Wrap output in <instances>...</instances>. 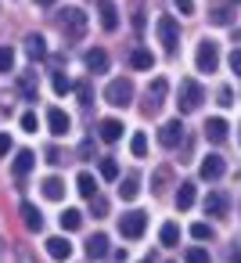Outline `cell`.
I'll list each match as a JSON object with an SVG mask.
<instances>
[{
  "instance_id": "cell-3",
  "label": "cell",
  "mask_w": 241,
  "mask_h": 263,
  "mask_svg": "<svg viewBox=\"0 0 241 263\" xmlns=\"http://www.w3.org/2000/svg\"><path fill=\"white\" fill-rule=\"evenodd\" d=\"M105 101H108L112 108H130V105H133V80H126V76L112 80V83L105 87Z\"/></svg>"
},
{
  "instance_id": "cell-50",
  "label": "cell",
  "mask_w": 241,
  "mask_h": 263,
  "mask_svg": "<svg viewBox=\"0 0 241 263\" xmlns=\"http://www.w3.org/2000/svg\"><path fill=\"white\" fill-rule=\"evenodd\" d=\"M237 4H241V0H237Z\"/></svg>"
},
{
  "instance_id": "cell-24",
  "label": "cell",
  "mask_w": 241,
  "mask_h": 263,
  "mask_svg": "<svg viewBox=\"0 0 241 263\" xmlns=\"http://www.w3.org/2000/svg\"><path fill=\"white\" fill-rule=\"evenodd\" d=\"M119 195H123V202H133V198L140 195V177H137V173H126V177L119 180Z\"/></svg>"
},
{
  "instance_id": "cell-48",
  "label": "cell",
  "mask_w": 241,
  "mask_h": 263,
  "mask_svg": "<svg viewBox=\"0 0 241 263\" xmlns=\"http://www.w3.org/2000/svg\"><path fill=\"white\" fill-rule=\"evenodd\" d=\"M234 259H237V263H241V249H237V252H234Z\"/></svg>"
},
{
  "instance_id": "cell-17",
  "label": "cell",
  "mask_w": 241,
  "mask_h": 263,
  "mask_svg": "<svg viewBox=\"0 0 241 263\" xmlns=\"http://www.w3.org/2000/svg\"><path fill=\"white\" fill-rule=\"evenodd\" d=\"M97 137H101L105 144H115V141L123 137V123H119V119H101V123H97Z\"/></svg>"
},
{
  "instance_id": "cell-11",
  "label": "cell",
  "mask_w": 241,
  "mask_h": 263,
  "mask_svg": "<svg viewBox=\"0 0 241 263\" xmlns=\"http://www.w3.org/2000/svg\"><path fill=\"white\" fill-rule=\"evenodd\" d=\"M33 166H36V155H33L29 148H22V152H15V159H11V173H15V180H26Z\"/></svg>"
},
{
  "instance_id": "cell-21",
  "label": "cell",
  "mask_w": 241,
  "mask_h": 263,
  "mask_svg": "<svg viewBox=\"0 0 241 263\" xmlns=\"http://www.w3.org/2000/svg\"><path fill=\"white\" fill-rule=\"evenodd\" d=\"M83 62H87L90 72H108V51H101V47H90L83 54Z\"/></svg>"
},
{
  "instance_id": "cell-12",
  "label": "cell",
  "mask_w": 241,
  "mask_h": 263,
  "mask_svg": "<svg viewBox=\"0 0 241 263\" xmlns=\"http://www.w3.org/2000/svg\"><path fill=\"white\" fill-rule=\"evenodd\" d=\"M223 170H227L223 155H205V159H202V166H198L202 180H219V177H223Z\"/></svg>"
},
{
  "instance_id": "cell-35",
  "label": "cell",
  "mask_w": 241,
  "mask_h": 263,
  "mask_svg": "<svg viewBox=\"0 0 241 263\" xmlns=\"http://www.w3.org/2000/svg\"><path fill=\"white\" fill-rule=\"evenodd\" d=\"M184 259H187V263H209V252H205L202 245H191V249L184 252Z\"/></svg>"
},
{
  "instance_id": "cell-36",
  "label": "cell",
  "mask_w": 241,
  "mask_h": 263,
  "mask_svg": "<svg viewBox=\"0 0 241 263\" xmlns=\"http://www.w3.org/2000/svg\"><path fill=\"white\" fill-rule=\"evenodd\" d=\"M11 69H15V51L0 47V72H11Z\"/></svg>"
},
{
  "instance_id": "cell-44",
  "label": "cell",
  "mask_w": 241,
  "mask_h": 263,
  "mask_svg": "<svg viewBox=\"0 0 241 263\" xmlns=\"http://www.w3.org/2000/svg\"><path fill=\"white\" fill-rule=\"evenodd\" d=\"M11 148H15V144H11V137H8V134H0V159H4Z\"/></svg>"
},
{
  "instance_id": "cell-16",
  "label": "cell",
  "mask_w": 241,
  "mask_h": 263,
  "mask_svg": "<svg viewBox=\"0 0 241 263\" xmlns=\"http://www.w3.org/2000/svg\"><path fill=\"white\" fill-rule=\"evenodd\" d=\"M18 94H22L26 101H36V98H40V80H36V72H22V76H18Z\"/></svg>"
},
{
  "instance_id": "cell-22",
  "label": "cell",
  "mask_w": 241,
  "mask_h": 263,
  "mask_svg": "<svg viewBox=\"0 0 241 263\" xmlns=\"http://www.w3.org/2000/svg\"><path fill=\"white\" fill-rule=\"evenodd\" d=\"M40 191H44V198H51V202H62V198H65V180H62V177H44Z\"/></svg>"
},
{
  "instance_id": "cell-33",
  "label": "cell",
  "mask_w": 241,
  "mask_h": 263,
  "mask_svg": "<svg viewBox=\"0 0 241 263\" xmlns=\"http://www.w3.org/2000/svg\"><path fill=\"white\" fill-rule=\"evenodd\" d=\"M130 152H133V159H144V155H148V137H144L140 130L130 137Z\"/></svg>"
},
{
  "instance_id": "cell-2",
  "label": "cell",
  "mask_w": 241,
  "mask_h": 263,
  "mask_svg": "<svg viewBox=\"0 0 241 263\" xmlns=\"http://www.w3.org/2000/svg\"><path fill=\"white\" fill-rule=\"evenodd\" d=\"M58 26H62L65 40H83V33H87V11H79V8H65V11L58 15Z\"/></svg>"
},
{
  "instance_id": "cell-47",
  "label": "cell",
  "mask_w": 241,
  "mask_h": 263,
  "mask_svg": "<svg viewBox=\"0 0 241 263\" xmlns=\"http://www.w3.org/2000/svg\"><path fill=\"white\" fill-rule=\"evenodd\" d=\"M36 4H40V8H54V0H36Z\"/></svg>"
},
{
  "instance_id": "cell-4",
  "label": "cell",
  "mask_w": 241,
  "mask_h": 263,
  "mask_svg": "<svg viewBox=\"0 0 241 263\" xmlns=\"http://www.w3.org/2000/svg\"><path fill=\"white\" fill-rule=\"evenodd\" d=\"M155 33H158V44L166 47V54H173V51L180 47V22H176L173 15H162V18L155 22Z\"/></svg>"
},
{
  "instance_id": "cell-49",
  "label": "cell",
  "mask_w": 241,
  "mask_h": 263,
  "mask_svg": "<svg viewBox=\"0 0 241 263\" xmlns=\"http://www.w3.org/2000/svg\"><path fill=\"white\" fill-rule=\"evenodd\" d=\"M140 263H151V259H140Z\"/></svg>"
},
{
  "instance_id": "cell-15",
  "label": "cell",
  "mask_w": 241,
  "mask_h": 263,
  "mask_svg": "<svg viewBox=\"0 0 241 263\" xmlns=\"http://www.w3.org/2000/svg\"><path fill=\"white\" fill-rule=\"evenodd\" d=\"M47 256H51V259H58V263H65V259L72 256V241H69V238H62V234H58V238H47Z\"/></svg>"
},
{
  "instance_id": "cell-43",
  "label": "cell",
  "mask_w": 241,
  "mask_h": 263,
  "mask_svg": "<svg viewBox=\"0 0 241 263\" xmlns=\"http://www.w3.org/2000/svg\"><path fill=\"white\" fill-rule=\"evenodd\" d=\"M47 162H51V166H58V162H65V155H62L58 148H47Z\"/></svg>"
},
{
  "instance_id": "cell-41",
  "label": "cell",
  "mask_w": 241,
  "mask_h": 263,
  "mask_svg": "<svg viewBox=\"0 0 241 263\" xmlns=\"http://www.w3.org/2000/svg\"><path fill=\"white\" fill-rule=\"evenodd\" d=\"M173 8L180 15H194V0H173Z\"/></svg>"
},
{
  "instance_id": "cell-42",
  "label": "cell",
  "mask_w": 241,
  "mask_h": 263,
  "mask_svg": "<svg viewBox=\"0 0 241 263\" xmlns=\"http://www.w3.org/2000/svg\"><path fill=\"white\" fill-rule=\"evenodd\" d=\"M227 62H230V69H234V72H237V76H241V47H234V51H230V58H227Z\"/></svg>"
},
{
  "instance_id": "cell-38",
  "label": "cell",
  "mask_w": 241,
  "mask_h": 263,
  "mask_svg": "<svg viewBox=\"0 0 241 263\" xmlns=\"http://www.w3.org/2000/svg\"><path fill=\"white\" fill-rule=\"evenodd\" d=\"M90 213H94V216H97V220H101V216H105V213H108V202H105V198H101V195H94V198H90Z\"/></svg>"
},
{
  "instance_id": "cell-31",
  "label": "cell",
  "mask_w": 241,
  "mask_h": 263,
  "mask_svg": "<svg viewBox=\"0 0 241 263\" xmlns=\"http://www.w3.org/2000/svg\"><path fill=\"white\" fill-rule=\"evenodd\" d=\"M51 87H54V94H58V98H65V94L72 90V80H69L65 72H54V76H51Z\"/></svg>"
},
{
  "instance_id": "cell-26",
  "label": "cell",
  "mask_w": 241,
  "mask_h": 263,
  "mask_svg": "<svg viewBox=\"0 0 241 263\" xmlns=\"http://www.w3.org/2000/svg\"><path fill=\"white\" fill-rule=\"evenodd\" d=\"M169 180H173V170H169V166H158V170L151 173V191L162 195V191L169 187Z\"/></svg>"
},
{
  "instance_id": "cell-34",
  "label": "cell",
  "mask_w": 241,
  "mask_h": 263,
  "mask_svg": "<svg viewBox=\"0 0 241 263\" xmlns=\"http://www.w3.org/2000/svg\"><path fill=\"white\" fill-rule=\"evenodd\" d=\"M191 238H194V241H212V227L198 220V223H191Z\"/></svg>"
},
{
  "instance_id": "cell-6",
  "label": "cell",
  "mask_w": 241,
  "mask_h": 263,
  "mask_svg": "<svg viewBox=\"0 0 241 263\" xmlns=\"http://www.w3.org/2000/svg\"><path fill=\"white\" fill-rule=\"evenodd\" d=\"M144 227H148V213H140V209H130V213L119 216V234L130 238V241H137L144 234Z\"/></svg>"
},
{
  "instance_id": "cell-19",
  "label": "cell",
  "mask_w": 241,
  "mask_h": 263,
  "mask_svg": "<svg viewBox=\"0 0 241 263\" xmlns=\"http://www.w3.org/2000/svg\"><path fill=\"white\" fill-rule=\"evenodd\" d=\"M26 54H29L33 62H44V58H47V40H44L40 33H29V36H26Z\"/></svg>"
},
{
  "instance_id": "cell-5",
  "label": "cell",
  "mask_w": 241,
  "mask_h": 263,
  "mask_svg": "<svg viewBox=\"0 0 241 263\" xmlns=\"http://www.w3.org/2000/svg\"><path fill=\"white\" fill-rule=\"evenodd\" d=\"M194 65H198V72H216L219 69V44L205 36L194 51Z\"/></svg>"
},
{
  "instance_id": "cell-51",
  "label": "cell",
  "mask_w": 241,
  "mask_h": 263,
  "mask_svg": "<svg viewBox=\"0 0 241 263\" xmlns=\"http://www.w3.org/2000/svg\"><path fill=\"white\" fill-rule=\"evenodd\" d=\"M237 130H241V126H237Z\"/></svg>"
},
{
  "instance_id": "cell-10",
  "label": "cell",
  "mask_w": 241,
  "mask_h": 263,
  "mask_svg": "<svg viewBox=\"0 0 241 263\" xmlns=\"http://www.w3.org/2000/svg\"><path fill=\"white\" fill-rule=\"evenodd\" d=\"M97 22H101L105 33H115L119 29V8L112 4V0H101V4H97Z\"/></svg>"
},
{
  "instance_id": "cell-28",
  "label": "cell",
  "mask_w": 241,
  "mask_h": 263,
  "mask_svg": "<svg viewBox=\"0 0 241 263\" xmlns=\"http://www.w3.org/2000/svg\"><path fill=\"white\" fill-rule=\"evenodd\" d=\"M62 227L65 231H79L83 227V209H65L62 213Z\"/></svg>"
},
{
  "instance_id": "cell-9",
  "label": "cell",
  "mask_w": 241,
  "mask_h": 263,
  "mask_svg": "<svg viewBox=\"0 0 241 263\" xmlns=\"http://www.w3.org/2000/svg\"><path fill=\"white\" fill-rule=\"evenodd\" d=\"M47 130H51L54 137H65V134L72 130L69 112H65V108H47Z\"/></svg>"
},
{
  "instance_id": "cell-7",
  "label": "cell",
  "mask_w": 241,
  "mask_h": 263,
  "mask_svg": "<svg viewBox=\"0 0 241 263\" xmlns=\"http://www.w3.org/2000/svg\"><path fill=\"white\" fill-rule=\"evenodd\" d=\"M166 94H169V80H166V76H155L151 87H148V94H144V98H148V101H144V112L155 116V112L166 105Z\"/></svg>"
},
{
  "instance_id": "cell-18",
  "label": "cell",
  "mask_w": 241,
  "mask_h": 263,
  "mask_svg": "<svg viewBox=\"0 0 241 263\" xmlns=\"http://www.w3.org/2000/svg\"><path fill=\"white\" fill-rule=\"evenodd\" d=\"M227 134H230V126H227V119H219V116H212V119L205 123V137H209L212 144H223V141H227Z\"/></svg>"
},
{
  "instance_id": "cell-25",
  "label": "cell",
  "mask_w": 241,
  "mask_h": 263,
  "mask_svg": "<svg viewBox=\"0 0 241 263\" xmlns=\"http://www.w3.org/2000/svg\"><path fill=\"white\" fill-rule=\"evenodd\" d=\"M194 198H198V187H194L191 180H184V184H180V191H176V209H180V213H184V209H191V205H194Z\"/></svg>"
},
{
  "instance_id": "cell-27",
  "label": "cell",
  "mask_w": 241,
  "mask_h": 263,
  "mask_svg": "<svg viewBox=\"0 0 241 263\" xmlns=\"http://www.w3.org/2000/svg\"><path fill=\"white\" fill-rule=\"evenodd\" d=\"M76 191H79L83 198H94V195H97V180H94V173L83 170V173L76 177Z\"/></svg>"
},
{
  "instance_id": "cell-23",
  "label": "cell",
  "mask_w": 241,
  "mask_h": 263,
  "mask_svg": "<svg viewBox=\"0 0 241 263\" xmlns=\"http://www.w3.org/2000/svg\"><path fill=\"white\" fill-rule=\"evenodd\" d=\"M112 252V241H108V234H94L90 241H87V256L90 259H105Z\"/></svg>"
},
{
  "instance_id": "cell-46",
  "label": "cell",
  "mask_w": 241,
  "mask_h": 263,
  "mask_svg": "<svg viewBox=\"0 0 241 263\" xmlns=\"http://www.w3.org/2000/svg\"><path fill=\"white\" fill-rule=\"evenodd\" d=\"M79 155L90 159V155H94V141H83V144H79Z\"/></svg>"
},
{
  "instance_id": "cell-13",
  "label": "cell",
  "mask_w": 241,
  "mask_h": 263,
  "mask_svg": "<svg viewBox=\"0 0 241 263\" xmlns=\"http://www.w3.org/2000/svg\"><path fill=\"white\" fill-rule=\"evenodd\" d=\"M227 209H230V198L223 191H209L205 195V216H227Z\"/></svg>"
},
{
  "instance_id": "cell-1",
  "label": "cell",
  "mask_w": 241,
  "mask_h": 263,
  "mask_svg": "<svg viewBox=\"0 0 241 263\" xmlns=\"http://www.w3.org/2000/svg\"><path fill=\"white\" fill-rule=\"evenodd\" d=\"M202 101H205L202 83H198V80H180V98H176V108H180L184 116H191V112H198V108H202Z\"/></svg>"
},
{
  "instance_id": "cell-40",
  "label": "cell",
  "mask_w": 241,
  "mask_h": 263,
  "mask_svg": "<svg viewBox=\"0 0 241 263\" xmlns=\"http://www.w3.org/2000/svg\"><path fill=\"white\" fill-rule=\"evenodd\" d=\"M36 126H40V119H36V112H22V130H29V134H36Z\"/></svg>"
},
{
  "instance_id": "cell-45",
  "label": "cell",
  "mask_w": 241,
  "mask_h": 263,
  "mask_svg": "<svg viewBox=\"0 0 241 263\" xmlns=\"http://www.w3.org/2000/svg\"><path fill=\"white\" fill-rule=\"evenodd\" d=\"M133 29H137V33H140V29H144V11H140V8H137V11H133Z\"/></svg>"
},
{
  "instance_id": "cell-8",
  "label": "cell",
  "mask_w": 241,
  "mask_h": 263,
  "mask_svg": "<svg viewBox=\"0 0 241 263\" xmlns=\"http://www.w3.org/2000/svg\"><path fill=\"white\" fill-rule=\"evenodd\" d=\"M184 137H187V134H184V123H180V119H169V123L158 126V144H162V148H180Z\"/></svg>"
},
{
  "instance_id": "cell-32",
  "label": "cell",
  "mask_w": 241,
  "mask_h": 263,
  "mask_svg": "<svg viewBox=\"0 0 241 263\" xmlns=\"http://www.w3.org/2000/svg\"><path fill=\"white\" fill-rule=\"evenodd\" d=\"M72 90H76V98H79V105H83V108H90V105H94V87H90L87 80H83V83H76Z\"/></svg>"
},
{
  "instance_id": "cell-39",
  "label": "cell",
  "mask_w": 241,
  "mask_h": 263,
  "mask_svg": "<svg viewBox=\"0 0 241 263\" xmlns=\"http://www.w3.org/2000/svg\"><path fill=\"white\" fill-rule=\"evenodd\" d=\"M216 105L230 108V105H234V90H230V87H219V94H216Z\"/></svg>"
},
{
  "instance_id": "cell-14",
  "label": "cell",
  "mask_w": 241,
  "mask_h": 263,
  "mask_svg": "<svg viewBox=\"0 0 241 263\" xmlns=\"http://www.w3.org/2000/svg\"><path fill=\"white\" fill-rule=\"evenodd\" d=\"M18 213H22V223H26L29 231H36V234L44 231V213H40L33 202H22V205H18Z\"/></svg>"
},
{
  "instance_id": "cell-37",
  "label": "cell",
  "mask_w": 241,
  "mask_h": 263,
  "mask_svg": "<svg viewBox=\"0 0 241 263\" xmlns=\"http://www.w3.org/2000/svg\"><path fill=\"white\" fill-rule=\"evenodd\" d=\"M209 22H212V26H230V11H227V8H212Z\"/></svg>"
},
{
  "instance_id": "cell-29",
  "label": "cell",
  "mask_w": 241,
  "mask_h": 263,
  "mask_svg": "<svg viewBox=\"0 0 241 263\" xmlns=\"http://www.w3.org/2000/svg\"><path fill=\"white\" fill-rule=\"evenodd\" d=\"M158 241H162V245H169V249H173V245H180V227H176V223H162Z\"/></svg>"
},
{
  "instance_id": "cell-30",
  "label": "cell",
  "mask_w": 241,
  "mask_h": 263,
  "mask_svg": "<svg viewBox=\"0 0 241 263\" xmlns=\"http://www.w3.org/2000/svg\"><path fill=\"white\" fill-rule=\"evenodd\" d=\"M97 170H101V177H105V180H119V162H115L112 155H105V159L97 162Z\"/></svg>"
},
{
  "instance_id": "cell-20",
  "label": "cell",
  "mask_w": 241,
  "mask_h": 263,
  "mask_svg": "<svg viewBox=\"0 0 241 263\" xmlns=\"http://www.w3.org/2000/svg\"><path fill=\"white\" fill-rule=\"evenodd\" d=\"M130 65L140 69V72H151V69H155V54H151L148 47H133V51H130Z\"/></svg>"
}]
</instances>
